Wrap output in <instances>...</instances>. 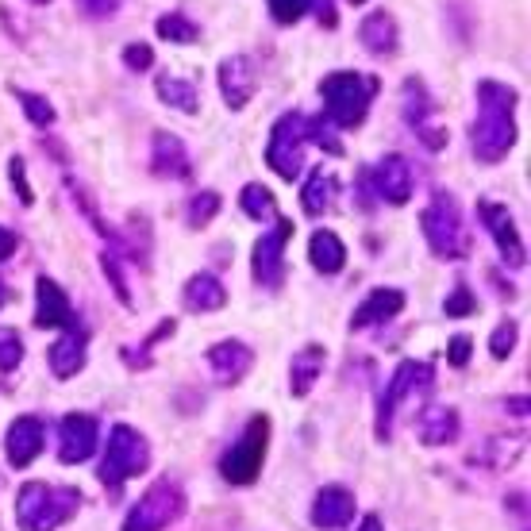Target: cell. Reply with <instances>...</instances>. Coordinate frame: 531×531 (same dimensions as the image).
Listing matches in <instances>:
<instances>
[{
    "mask_svg": "<svg viewBox=\"0 0 531 531\" xmlns=\"http://www.w3.org/2000/svg\"><path fill=\"white\" fill-rule=\"evenodd\" d=\"M239 208L251 216V220H278V201H274V193L266 189V185H243V193H239Z\"/></svg>",
    "mask_w": 531,
    "mask_h": 531,
    "instance_id": "30",
    "label": "cell"
},
{
    "mask_svg": "<svg viewBox=\"0 0 531 531\" xmlns=\"http://www.w3.org/2000/svg\"><path fill=\"white\" fill-rule=\"evenodd\" d=\"M16 247H20V239L12 235V228H0V262H8L16 254Z\"/></svg>",
    "mask_w": 531,
    "mask_h": 531,
    "instance_id": "46",
    "label": "cell"
},
{
    "mask_svg": "<svg viewBox=\"0 0 531 531\" xmlns=\"http://www.w3.org/2000/svg\"><path fill=\"white\" fill-rule=\"evenodd\" d=\"M508 412H512V416H528V397H512V401H508Z\"/></svg>",
    "mask_w": 531,
    "mask_h": 531,
    "instance_id": "47",
    "label": "cell"
},
{
    "mask_svg": "<svg viewBox=\"0 0 531 531\" xmlns=\"http://www.w3.org/2000/svg\"><path fill=\"white\" fill-rule=\"evenodd\" d=\"M308 258H312V266L320 274H339L343 262H347V247H343V239L335 231L320 228L312 231V239H308Z\"/></svg>",
    "mask_w": 531,
    "mask_h": 531,
    "instance_id": "27",
    "label": "cell"
},
{
    "mask_svg": "<svg viewBox=\"0 0 531 531\" xmlns=\"http://www.w3.org/2000/svg\"><path fill=\"white\" fill-rule=\"evenodd\" d=\"M258 93V74L247 54H231L220 62V97L228 101L231 112H243L251 97Z\"/></svg>",
    "mask_w": 531,
    "mask_h": 531,
    "instance_id": "13",
    "label": "cell"
},
{
    "mask_svg": "<svg viewBox=\"0 0 531 531\" xmlns=\"http://www.w3.org/2000/svg\"><path fill=\"white\" fill-rule=\"evenodd\" d=\"M154 35L166 39V43H177V47H189V43L201 39V27L193 24L185 12H162V16L154 20Z\"/></svg>",
    "mask_w": 531,
    "mask_h": 531,
    "instance_id": "28",
    "label": "cell"
},
{
    "mask_svg": "<svg viewBox=\"0 0 531 531\" xmlns=\"http://www.w3.org/2000/svg\"><path fill=\"white\" fill-rule=\"evenodd\" d=\"M312 16H316V20H320L324 27H335V24H339V16H335V4H331V0H316Z\"/></svg>",
    "mask_w": 531,
    "mask_h": 531,
    "instance_id": "45",
    "label": "cell"
},
{
    "mask_svg": "<svg viewBox=\"0 0 531 531\" xmlns=\"http://www.w3.org/2000/svg\"><path fill=\"white\" fill-rule=\"evenodd\" d=\"M354 520V493L343 485H324L312 501V524L324 531H339Z\"/></svg>",
    "mask_w": 531,
    "mask_h": 531,
    "instance_id": "17",
    "label": "cell"
},
{
    "mask_svg": "<svg viewBox=\"0 0 531 531\" xmlns=\"http://www.w3.org/2000/svg\"><path fill=\"white\" fill-rule=\"evenodd\" d=\"M416 135H420V143H424L428 151H443V147H447V127L420 124V127H416Z\"/></svg>",
    "mask_w": 531,
    "mask_h": 531,
    "instance_id": "44",
    "label": "cell"
},
{
    "mask_svg": "<svg viewBox=\"0 0 531 531\" xmlns=\"http://www.w3.org/2000/svg\"><path fill=\"white\" fill-rule=\"evenodd\" d=\"M266 443H270V420L266 416H254L251 424L243 428V435H239V443L220 458V474L231 485H251V481H258L262 462H266Z\"/></svg>",
    "mask_w": 531,
    "mask_h": 531,
    "instance_id": "8",
    "label": "cell"
},
{
    "mask_svg": "<svg viewBox=\"0 0 531 531\" xmlns=\"http://www.w3.org/2000/svg\"><path fill=\"white\" fill-rule=\"evenodd\" d=\"M20 362H24V339L12 328H0V370L12 374Z\"/></svg>",
    "mask_w": 531,
    "mask_h": 531,
    "instance_id": "36",
    "label": "cell"
},
{
    "mask_svg": "<svg viewBox=\"0 0 531 531\" xmlns=\"http://www.w3.org/2000/svg\"><path fill=\"white\" fill-rule=\"evenodd\" d=\"M516 335H520L516 320H505V324H497V331L489 335V354H493L497 362H505L508 354H512V347H516Z\"/></svg>",
    "mask_w": 531,
    "mask_h": 531,
    "instance_id": "37",
    "label": "cell"
},
{
    "mask_svg": "<svg viewBox=\"0 0 531 531\" xmlns=\"http://www.w3.org/2000/svg\"><path fill=\"white\" fill-rule=\"evenodd\" d=\"M351 4H366V0H351Z\"/></svg>",
    "mask_w": 531,
    "mask_h": 531,
    "instance_id": "51",
    "label": "cell"
},
{
    "mask_svg": "<svg viewBox=\"0 0 531 531\" xmlns=\"http://www.w3.org/2000/svg\"><path fill=\"white\" fill-rule=\"evenodd\" d=\"M151 466V447L131 424H116L108 431V443H104V462L97 470V478L104 485H124L127 478L143 474Z\"/></svg>",
    "mask_w": 531,
    "mask_h": 531,
    "instance_id": "5",
    "label": "cell"
},
{
    "mask_svg": "<svg viewBox=\"0 0 531 531\" xmlns=\"http://www.w3.org/2000/svg\"><path fill=\"white\" fill-rule=\"evenodd\" d=\"M154 93H158L162 104H170V108L185 112V116H197V108H201V89L193 81H185V77L158 74L154 77Z\"/></svg>",
    "mask_w": 531,
    "mask_h": 531,
    "instance_id": "26",
    "label": "cell"
},
{
    "mask_svg": "<svg viewBox=\"0 0 531 531\" xmlns=\"http://www.w3.org/2000/svg\"><path fill=\"white\" fill-rule=\"evenodd\" d=\"M220 193H216V189H204V193H197V197H193V201H189V224H193V228H208V224H212V216H216V212H220Z\"/></svg>",
    "mask_w": 531,
    "mask_h": 531,
    "instance_id": "35",
    "label": "cell"
},
{
    "mask_svg": "<svg viewBox=\"0 0 531 531\" xmlns=\"http://www.w3.org/2000/svg\"><path fill=\"white\" fill-rule=\"evenodd\" d=\"M151 166L158 177H170V181H185L193 174V158L185 151V143L170 135V131H154L151 143Z\"/></svg>",
    "mask_w": 531,
    "mask_h": 531,
    "instance_id": "19",
    "label": "cell"
},
{
    "mask_svg": "<svg viewBox=\"0 0 531 531\" xmlns=\"http://www.w3.org/2000/svg\"><path fill=\"white\" fill-rule=\"evenodd\" d=\"M516 101L520 93L505 81H478V120L470 124V151L478 162H501L516 147Z\"/></svg>",
    "mask_w": 531,
    "mask_h": 531,
    "instance_id": "1",
    "label": "cell"
},
{
    "mask_svg": "<svg viewBox=\"0 0 531 531\" xmlns=\"http://www.w3.org/2000/svg\"><path fill=\"white\" fill-rule=\"evenodd\" d=\"M4 304H8V285L0 281V308H4Z\"/></svg>",
    "mask_w": 531,
    "mask_h": 531,
    "instance_id": "49",
    "label": "cell"
},
{
    "mask_svg": "<svg viewBox=\"0 0 531 531\" xmlns=\"http://www.w3.org/2000/svg\"><path fill=\"white\" fill-rule=\"evenodd\" d=\"M435 112V101L428 97V89L420 81H408L405 85V120L412 127L428 124V116Z\"/></svg>",
    "mask_w": 531,
    "mask_h": 531,
    "instance_id": "32",
    "label": "cell"
},
{
    "mask_svg": "<svg viewBox=\"0 0 531 531\" xmlns=\"http://www.w3.org/2000/svg\"><path fill=\"white\" fill-rule=\"evenodd\" d=\"M181 301L189 312H216L228 304V289L216 274H193L181 289Z\"/></svg>",
    "mask_w": 531,
    "mask_h": 531,
    "instance_id": "24",
    "label": "cell"
},
{
    "mask_svg": "<svg viewBox=\"0 0 531 531\" xmlns=\"http://www.w3.org/2000/svg\"><path fill=\"white\" fill-rule=\"evenodd\" d=\"M358 43L366 47V54L374 58H393L397 47H401V31H397V20L389 12H370L362 27H358Z\"/></svg>",
    "mask_w": 531,
    "mask_h": 531,
    "instance_id": "21",
    "label": "cell"
},
{
    "mask_svg": "<svg viewBox=\"0 0 531 531\" xmlns=\"http://www.w3.org/2000/svg\"><path fill=\"white\" fill-rule=\"evenodd\" d=\"M74 489H54L43 481H27L16 497V524L20 531H54L62 528L70 516L77 512Z\"/></svg>",
    "mask_w": 531,
    "mask_h": 531,
    "instance_id": "3",
    "label": "cell"
},
{
    "mask_svg": "<svg viewBox=\"0 0 531 531\" xmlns=\"http://www.w3.org/2000/svg\"><path fill=\"white\" fill-rule=\"evenodd\" d=\"M8 177H12V185H16V197H20V204L31 208L35 193H31V185H27V170H24V158H20V154L8 162Z\"/></svg>",
    "mask_w": 531,
    "mask_h": 531,
    "instance_id": "41",
    "label": "cell"
},
{
    "mask_svg": "<svg viewBox=\"0 0 531 531\" xmlns=\"http://www.w3.org/2000/svg\"><path fill=\"white\" fill-rule=\"evenodd\" d=\"M266 8H270V16H274V24L293 27L301 16H308V12L316 8V0H266Z\"/></svg>",
    "mask_w": 531,
    "mask_h": 531,
    "instance_id": "34",
    "label": "cell"
},
{
    "mask_svg": "<svg viewBox=\"0 0 531 531\" xmlns=\"http://www.w3.org/2000/svg\"><path fill=\"white\" fill-rule=\"evenodd\" d=\"M431 385H435V370H431L428 362H401L397 370H393V378L385 385V393H381V405H378V439H389L393 435V416H397V408L408 405V401H416V397H424Z\"/></svg>",
    "mask_w": 531,
    "mask_h": 531,
    "instance_id": "6",
    "label": "cell"
},
{
    "mask_svg": "<svg viewBox=\"0 0 531 531\" xmlns=\"http://www.w3.org/2000/svg\"><path fill=\"white\" fill-rule=\"evenodd\" d=\"M478 308V301H474V289H466V285H455V293L443 301V312L451 316V320H458V316H470Z\"/></svg>",
    "mask_w": 531,
    "mask_h": 531,
    "instance_id": "40",
    "label": "cell"
},
{
    "mask_svg": "<svg viewBox=\"0 0 531 531\" xmlns=\"http://www.w3.org/2000/svg\"><path fill=\"white\" fill-rule=\"evenodd\" d=\"M27 4H51V0H27Z\"/></svg>",
    "mask_w": 531,
    "mask_h": 531,
    "instance_id": "50",
    "label": "cell"
},
{
    "mask_svg": "<svg viewBox=\"0 0 531 531\" xmlns=\"http://www.w3.org/2000/svg\"><path fill=\"white\" fill-rule=\"evenodd\" d=\"M12 97L20 101V108H24V116L31 120V124L39 127V131H47V127H54V104L43 97V93H31V89H12Z\"/></svg>",
    "mask_w": 531,
    "mask_h": 531,
    "instance_id": "31",
    "label": "cell"
},
{
    "mask_svg": "<svg viewBox=\"0 0 531 531\" xmlns=\"http://www.w3.org/2000/svg\"><path fill=\"white\" fill-rule=\"evenodd\" d=\"M181 512H185V493L174 481H154L151 489L131 505L124 531H166L181 520Z\"/></svg>",
    "mask_w": 531,
    "mask_h": 531,
    "instance_id": "7",
    "label": "cell"
},
{
    "mask_svg": "<svg viewBox=\"0 0 531 531\" xmlns=\"http://www.w3.org/2000/svg\"><path fill=\"white\" fill-rule=\"evenodd\" d=\"M304 143H316L320 151H328V154H343V143L335 139V124H328L324 116L304 120Z\"/></svg>",
    "mask_w": 531,
    "mask_h": 531,
    "instance_id": "33",
    "label": "cell"
},
{
    "mask_svg": "<svg viewBox=\"0 0 531 531\" xmlns=\"http://www.w3.org/2000/svg\"><path fill=\"white\" fill-rule=\"evenodd\" d=\"M208 366L224 385H235V381L247 378V370L254 366V351L239 339H220L208 347Z\"/></svg>",
    "mask_w": 531,
    "mask_h": 531,
    "instance_id": "18",
    "label": "cell"
},
{
    "mask_svg": "<svg viewBox=\"0 0 531 531\" xmlns=\"http://www.w3.org/2000/svg\"><path fill=\"white\" fill-rule=\"evenodd\" d=\"M74 324V308L66 289L54 278L35 281V328H70Z\"/></svg>",
    "mask_w": 531,
    "mask_h": 531,
    "instance_id": "16",
    "label": "cell"
},
{
    "mask_svg": "<svg viewBox=\"0 0 531 531\" xmlns=\"http://www.w3.org/2000/svg\"><path fill=\"white\" fill-rule=\"evenodd\" d=\"M47 358H51L54 378H74L77 370L85 366V331L70 324V328L51 343V354H47Z\"/></svg>",
    "mask_w": 531,
    "mask_h": 531,
    "instance_id": "22",
    "label": "cell"
},
{
    "mask_svg": "<svg viewBox=\"0 0 531 531\" xmlns=\"http://www.w3.org/2000/svg\"><path fill=\"white\" fill-rule=\"evenodd\" d=\"M331 197H335V177L324 174V170H316V174L304 181L301 189V208L308 216H324L331 208Z\"/></svg>",
    "mask_w": 531,
    "mask_h": 531,
    "instance_id": "29",
    "label": "cell"
},
{
    "mask_svg": "<svg viewBox=\"0 0 531 531\" xmlns=\"http://www.w3.org/2000/svg\"><path fill=\"white\" fill-rule=\"evenodd\" d=\"M381 89L378 77L358 74V70H335L320 81L324 97V120L335 127H358L370 112V101Z\"/></svg>",
    "mask_w": 531,
    "mask_h": 531,
    "instance_id": "2",
    "label": "cell"
},
{
    "mask_svg": "<svg viewBox=\"0 0 531 531\" xmlns=\"http://www.w3.org/2000/svg\"><path fill=\"white\" fill-rule=\"evenodd\" d=\"M478 216H481V224H485V231H489V239L497 243V251H501V258H505L508 266H524L528 251H524V243H520V235H516L512 212H508L505 204L481 201L478 204Z\"/></svg>",
    "mask_w": 531,
    "mask_h": 531,
    "instance_id": "12",
    "label": "cell"
},
{
    "mask_svg": "<svg viewBox=\"0 0 531 531\" xmlns=\"http://www.w3.org/2000/svg\"><path fill=\"white\" fill-rule=\"evenodd\" d=\"M101 270L108 274V281H112V289H116V301L124 304V308H131V289H127V278L124 270H120V262H116V254H101Z\"/></svg>",
    "mask_w": 531,
    "mask_h": 531,
    "instance_id": "38",
    "label": "cell"
},
{
    "mask_svg": "<svg viewBox=\"0 0 531 531\" xmlns=\"http://www.w3.org/2000/svg\"><path fill=\"white\" fill-rule=\"evenodd\" d=\"M420 228H424V239H428L435 258L458 262V258H466V251H470V235L462 228V212H458L455 197L443 193V189L431 193L428 208L420 212Z\"/></svg>",
    "mask_w": 531,
    "mask_h": 531,
    "instance_id": "4",
    "label": "cell"
},
{
    "mask_svg": "<svg viewBox=\"0 0 531 531\" xmlns=\"http://www.w3.org/2000/svg\"><path fill=\"white\" fill-rule=\"evenodd\" d=\"M374 189L385 204H408L412 201V189H416V177L401 154H385L378 166H374Z\"/></svg>",
    "mask_w": 531,
    "mask_h": 531,
    "instance_id": "15",
    "label": "cell"
},
{
    "mask_svg": "<svg viewBox=\"0 0 531 531\" xmlns=\"http://www.w3.org/2000/svg\"><path fill=\"white\" fill-rule=\"evenodd\" d=\"M304 116L301 112H285L274 131H270V147H266V166L281 181H297L304 170Z\"/></svg>",
    "mask_w": 531,
    "mask_h": 531,
    "instance_id": "9",
    "label": "cell"
},
{
    "mask_svg": "<svg viewBox=\"0 0 531 531\" xmlns=\"http://www.w3.org/2000/svg\"><path fill=\"white\" fill-rule=\"evenodd\" d=\"M324 362H328V351L320 343H308V347H301V351L289 358V389H293V397H304L320 381Z\"/></svg>",
    "mask_w": 531,
    "mask_h": 531,
    "instance_id": "23",
    "label": "cell"
},
{
    "mask_svg": "<svg viewBox=\"0 0 531 531\" xmlns=\"http://www.w3.org/2000/svg\"><path fill=\"white\" fill-rule=\"evenodd\" d=\"M405 312V293L401 289H374L366 301L354 308L351 316V331H366L374 328V324H385V320H393V316H401Z\"/></svg>",
    "mask_w": 531,
    "mask_h": 531,
    "instance_id": "20",
    "label": "cell"
},
{
    "mask_svg": "<svg viewBox=\"0 0 531 531\" xmlns=\"http://www.w3.org/2000/svg\"><path fill=\"white\" fill-rule=\"evenodd\" d=\"M97 443H101V424L93 416H85V412L62 416V424H58V458L66 466H77V462L93 458Z\"/></svg>",
    "mask_w": 531,
    "mask_h": 531,
    "instance_id": "11",
    "label": "cell"
},
{
    "mask_svg": "<svg viewBox=\"0 0 531 531\" xmlns=\"http://www.w3.org/2000/svg\"><path fill=\"white\" fill-rule=\"evenodd\" d=\"M289 239H293V224L289 220H278L274 231L258 235L251 262V274L258 285H266V289H278L281 285V278H285V243Z\"/></svg>",
    "mask_w": 531,
    "mask_h": 531,
    "instance_id": "10",
    "label": "cell"
},
{
    "mask_svg": "<svg viewBox=\"0 0 531 531\" xmlns=\"http://www.w3.org/2000/svg\"><path fill=\"white\" fill-rule=\"evenodd\" d=\"M74 4L89 20H112L120 12V0H74Z\"/></svg>",
    "mask_w": 531,
    "mask_h": 531,
    "instance_id": "42",
    "label": "cell"
},
{
    "mask_svg": "<svg viewBox=\"0 0 531 531\" xmlns=\"http://www.w3.org/2000/svg\"><path fill=\"white\" fill-rule=\"evenodd\" d=\"M470 354H474V339H470V335H451V343H447V362H451V366H466Z\"/></svg>",
    "mask_w": 531,
    "mask_h": 531,
    "instance_id": "43",
    "label": "cell"
},
{
    "mask_svg": "<svg viewBox=\"0 0 531 531\" xmlns=\"http://www.w3.org/2000/svg\"><path fill=\"white\" fill-rule=\"evenodd\" d=\"M358 531H385L381 528V516H366V520H362V528Z\"/></svg>",
    "mask_w": 531,
    "mask_h": 531,
    "instance_id": "48",
    "label": "cell"
},
{
    "mask_svg": "<svg viewBox=\"0 0 531 531\" xmlns=\"http://www.w3.org/2000/svg\"><path fill=\"white\" fill-rule=\"evenodd\" d=\"M43 443H47V424L39 420V416H20V420H12V428L4 435V455L12 466H31L39 451H43Z\"/></svg>",
    "mask_w": 531,
    "mask_h": 531,
    "instance_id": "14",
    "label": "cell"
},
{
    "mask_svg": "<svg viewBox=\"0 0 531 531\" xmlns=\"http://www.w3.org/2000/svg\"><path fill=\"white\" fill-rule=\"evenodd\" d=\"M420 443L424 447H447V443H455L458 439V412L455 408H424L420 412Z\"/></svg>",
    "mask_w": 531,
    "mask_h": 531,
    "instance_id": "25",
    "label": "cell"
},
{
    "mask_svg": "<svg viewBox=\"0 0 531 531\" xmlns=\"http://www.w3.org/2000/svg\"><path fill=\"white\" fill-rule=\"evenodd\" d=\"M124 66L131 74H147L154 66V51L151 43H127L124 47Z\"/></svg>",
    "mask_w": 531,
    "mask_h": 531,
    "instance_id": "39",
    "label": "cell"
}]
</instances>
